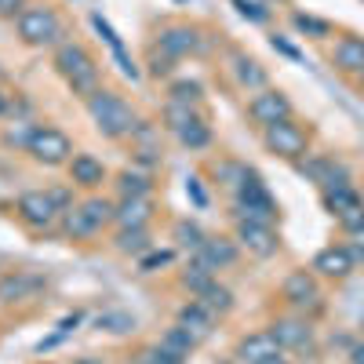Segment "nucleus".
Returning <instances> with one entry per match:
<instances>
[{"label":"nucleus","mask_w":364,"mask_h":364,"mask_svg":"<svg viewBox=\"0 0 364 364\" xmlns=\"http://www.w3.org/2000/svg\"><path fill=\"white\" fill-rule=\"evenodd\" d=\"M84 106H87V117L95 120V128H99L106 139H128V135H135V128H139L135 109L120 99V95L106 91V87H99L95 95H87Z\"/></svg>","instance_id":"1"},{"label":"nucleus","mask_w":364,"mask_h":364,"mask_svg":"<svg viewBox=\"0 0 364 364\" xmlns=\"http://www.w3.org/2000/svg\"><path fill=\"white\" fill-rule=\"evenodd\" d=\"M55 70L80 99L99 91V66H95V58L87 55V48L77 44V41H66V44L55 48Z\"/></svg>","instance_id":"2"},{"label":"nucleus","mask_w":364,"mask_h":364,"mask_svg":"<svg viewBox=\"0 0 364 364\" xmlns=\"http://www.w3.org/2000/svg\"><path fill=\"white\" fill-rule=\"evenodd\" d=\"M18 37H22V44H29V48H58L63 44V18L55 15V8H48V4H29V8H22L18 11Z\"/></svg>","instance_id":"3"},{"label":"nucleus","mask_w":364,"mask_h":364,"mask_svg":"<svg viewBox=\"0 0 364 364\" xmlns=\"http://www.w3.org/2000/svg\"><path fill=\"white\" fill-rule=\"evenodd\" d=\"M262 146L269 149L273 157H281V161H302V157H310V135L306 128H299L295 120H277V124H269L262 128Z\"/></svg>","instance_id":"4"},{"label":"nucleus","mask_w":364,"mask_h":364,"mask_svg":"<svg viewBox=\"0 0 364 364\" xmlns=\"http://www.w3.org/2000/svg\"><path fill=\"white\" fill-rule=\"evenodd\" d=\"M106 223H113V204L102 200V197H91V200L73 204V208L66 211L63 230H66V237H73V240H87V237H95Z\"/></svg>","instance_id":"5"},{"label":"nucleus","mask_w":364,"mask_h":364,"mask_svg":"<svg viewBox=\"0 0 364 364\" xmlns=\"http://www.w3.org/2000/svg\"><path fill=\"white\" fill-rule=\"evenodd\" d=\"M26 154L33 157L37 164H48V168H58V164H70L73 161V142L66 132H58L51 124H37L33 135L26 142Z\"/></svg>","instance_id":"6"},{"label":"nucleus","mask_w":364,"mask_h":364,"mask_svg":"<svg viewBox=\"0 0 364 364\" xmlns=\"http://www.w3.org/2000/svg\"><path fill=\"white\" fill-rule=\"evenodd\" d=\"M237 219H248V223H262L273 226L277 223V200L269 197V190L255 175L245 178V186L237 190Z\"/></svg>","instance_id":"7"},{"label":"nucleus","mask_w":364,"mask_h":364,"mask_svg":"<svg viewBox=\"0 0 364 364\" xmlns=\"http://www.w3.org/2000/svg\"><path fill=\"white\" fill-rule=\"evenodd\" d=\"M324 204H328V211L336 215V223L346 233L364 226V197L353 186H331V190H324Z\"/></svg>","instance_id":"8"},{"label":"nucleus","mask_w":364,"mask_h":364,"mask_svg":"<svg viewBox=\"0 0 364 364\" xmlns=\"http://www.w3.org/2000/svg\"><path fill=\"white\" fill-rule=\"evenodd\" d=\"M15 211H18V219H22L26 226H33V230H48L58 215H63V211L55 208V200H51L48 190H26V193L18 197Z\"/></svg>","instance_id":"9"},{"label":"nucleus","mask_w":364,"mask_h":364,"mask_svg":"<svg viewBox=\"0 0 364 364\" xmlns=\"http://www.w3.org/2000/svg\"><path fill=\"white\" fill-rule=\"evenodd\" d=\"M248 113H252L255 124L269 128V124H277V120H288V117H291V102H288L284 91H277V87H262L259 95L248 102Z\"/></svg>","instance_id":"10"},{"label":"nucleus","mask_w":364,"mask_h":364,"mask_svg":"<svg viewBox=\"0 0 364 364\" xmlns=\"http://www.w3.org/2000/svg\"><path fill=\"white\" fill-rule=\"evenodd\" d=\"M237 245H240V248H248V252L259 255V259H269V255H277L281 240H277V233H273V226L237 219Z\"/></svg>","instance_id":"11"},{"label":"nucleus","mask_w":364,"mask_h":364,"mask_svg":"<svg viewBox=\"0 0 364 364\" xmlns=\"http://www.w3.org/2000/svg\"><path fill=\"white\" fill-rule=\"evenodd\" d=\"M281 295L288 306H299V310H306V306H317V299H321V288H317V277H314V269H291L284 284H281Z\"/></svg>","instance_id":"12"},{"label":"nucleus","mask_w":364,"mask_h":364,"mask_svg":"<svg viewBox=\"0 0 364 364\" xmlns=\"http://www.w3.org/2000/svg\"><path fill=\"white\" fill-rule=\"evenodd\" d=\"M41 288H44V281L37 273H26V269L4 273V277H0V302H4V306H11V302H29V299L41 295Z\"/></svg>","instance_id":"13"},{"label":"nucleus","mask_w":364,"mask_h":364,"mask_svg":"<svg viewBox=\"0 0 364 364\" xmlns=\"http://www.w3.org/2000/svg\"><path fill=\"white\" fill-rule=\"evenodd\" d=\"M157 48L168 58H186V55L200 51V37H197L193 26H164L161 37H157Z\"/></svg>","instance_id":"14"},{"label":"nucleus","mask_w":364,"mask_h":364,"mask_svg":"<svg viewBox=\"0 0 364 364\" xmlns=\"http://www.w3.org/2000/svg\"><path fill=\"white\" fill-rule=\"evenodd\" d=\"M193 262H200L204 269H226V266H233L237 262V240H230V237H208L204 245L193 252Z\"/></svg>","instance_id":"15"},{"label":"nucleus","mask_w":364,"mask_h":364,"mask_svg":"<svg viewBox=\"0 0 364 364\" xmlns=\"http://www.w3.org/2000/svg\"><path fill=\"white\" fill-rule=\"evenodd\" d=\"M353 266H357V259L350 255V248L346 245H331V248H324V252H317V259H314V273H321V277H331V281H343V277H350L353 273Z\"/></svg>","instance_id":"16"},{"label":"nucleus","mask_w":364,"mask_h":364,"mask_svg":"<svg viewBox=\"0 0 364 364\" xmlns=\"http://www.w3.org/2000/svg\"><path fill=\"white\" fill-rule=\"evenodd\" d=\"M215 321H219V314H211V310L204 306V302H197V299H193V302H186V306L178 310V328H186L197 343L211 336Z\"/></svg>","instance_id":"17"},{"label":"nucleus","mask_w":364,"mask_h":364,"mask_svg":"<svg viewBox=\"0 0 364 364\" xmlns=\"http://www.w3.org/2000/svg\"><path fill=\"white\" fill-rule=\"evenodd\" d=\"M269 336L277 339L281 350H299V346H306L310 336H314V328L306 321H299V317H281V321H273L269 324Z\"/></svg>","instance_id":"18"},{"label":"nucleus","mask_w":364,"mask_h":364,"mask_svg":"<svg viewBox=\"0 0 364 364\" xmlns=\"http://www.w3.org/2000/svg\"><path fill=\"white\" fill-rule=\"evenodd\" d=\"M70 182L73 186H84V190H95L106 182V168L99 157H91V154H73L70 161Z\"/></svg>","instance_id":"19"},{"label":"nucleus","mask_w":364,"mask_h":364,"mask_svg":"<svg viewBox=\"0 0 364 364\" xmlns=\"http://www.w3.org/2000/svg\"><path fill=\"white\" fill-rule=\"evenodd\" d=\"M277 353H281V346H277V339L269 336V328L266 331H252V336L240 339V346H237V357L245 364H262V360L277 357Z\"/></svg>","instance_id":"20"},{"label":"nucleus","mask_w":364,"mask_h":364,"mask_svg":"<svg viewBox=\"0 0 364 364\" xmlns=\"http://www.w3.org/2000/svg\"><path fill=\"white\" fill-rule=\"evenodd\" d=\"M149 215H154V200H149V197H120V204L113 208V223H117L120 230L146 226Z\"/></svg>","instance_id":"21"},{"label":"nucleus","mask_w":364,"mask_h":364,"mask_svg":"<svg viewBox=\"0 0 364 364\" xmlns=\"http://www.w3.org/2000/svg\"><path fill=\"white\" fill-rule=\"evenodd\" d=\"M331 63H336V70L357 77L364 70V37H339L336 51H331Z\"/></svg>","instance_id":"22"},{"label":"nucleus","mask_w":364,"mask_h":364,"mask_svg":"<svg viewBox=\"0 0 364 364\" xmlns=\"http://www.w3.org/2000/svg\"><path fill=\"white\" fill-rule=\"evenodd\" d=\"M91 26L99 29V37L109 44V51H113V58H117V66H120V73H124L128 80H139V66L128 58V51H124V44H120V37L113 33V26L102 18V15H91Z\"/></svg>","instance_id":"23"},{"label":"nucleus","mask_w":364,"mask_h":364,"mask_svg":"<svg viewBox=\"0 0 364 364\" xmlns=\"http://www.w3.org/2000/svg\"><path fill=\"white\" fill-rule=\"evenodd\" d=\"M230 63H233V77H237V84H240V87H248V91H262V87H266V80H269V77H266V70L255 63V58L233 51Z\"/></svg>","instance_id":"24"},{"label":"nucleus","mask_w":364,"mask_h":364,"mask_svg":"<svg viewBox=\"0 0 364 364\" xmlns=\"http://www.w3.org/2000/svg\"><path fill=\"white\" fill-rule=\"evenodd\" d=\"M197 302H204V306H208L211 314H219V317H223V314H230V310H233V291H230V288H223L219 281H211V284L197 295Z\"/></svg>","instance_id":"25"},{"label":"nucleus","mask_w":364,"mask_h":364,"mask_svg":"<svg viewBox=\"0 0 364 364\" xmlns=\"http://www.w3.org/2000/svg\"><path fill=\"white\" fill-rule=\"evenodd\" d=\"M117 190H120V197H149V190H154V178H149L146 171H120Z\"/></svg>","instance_id":"26"},{"label":"nucleus","mask_w":364,"mask_h":364,"mask_svg":"<svg viewBox=\"0 0 364 364\" xmlns=\"http://www.w3.org/2000/svg\"><path fill=\"white\" fill-rule=\"evenodd\" d=\"M117 252H124V255H142V252H149V233H146V226L120 230V233H117Z\"/></svg>","instance_id":"27"},{"label":"nucleus","mask_w":364,"mask_h":364,"mask_svg":"<svg viewBox=\"0 0 364 364\" xmlns=\"http://www.w3.org/2000/svg\"><path fill=\"white\" fill-rule=\"evenodd\" d=\"M175 135H178V142H182V146H190V149H204V146L211 142V128L204 124L200 117H193L190 124H182Z\"/></svg>","instance_id":"28"},{"label":"nucleus","mask_w":364,"mask_h":364,"mask_svg":"<svg viewBox=\"0 0 364 364\" xmlns=\"http://www.w3.org/2000/svg\"><path fill=\"white\" fill-rule=\"evenodd\" d=\"M291 22H295V29H299V33H306V37H314V41H324V37H331V22H324V18H317V15L295 11V15H291Z\"/></svg>","instance_id":"29"},{"label":"nucleus","mask_w":364,"mask_h":364,"mask_svg":"<svg viewBox=\"0 0 364 364\" xmlns=\"http://www.w3.org/2000/svg\"><path fill=\"white\" fill-rule=\"evenodd\" d=\"M161 346H168V350H171L175 357H182V360H186V357L193 353V346H197V339L190 336V331H186V328H178V324H175V328L168 331V336L161 339Z\"/></svg>","instance_id":"30"},{"label":"nucleus","mask_w":364,"mask_h":364,"mask_svg":"<svg viewBox=\"0 0 364 364\" xmlns=\"http://www.w3.org/2000/svg\"><path fill=\"white\" fill-rule=\"evenodd\" d=\"M211 281H215V273H211V269H204L200 262H190L186 269H182V288H190L193 295H200Z\"/></svg>","instance_id":"31"},{"label":"nucleus","mask_w":364,"mask_h":364,"mask_svg":"<svg viewBox=\"0 0 364 364\" xmlns=\"http://www.w3.org/2000/svg\"><path fill=\"white\" fill-rule=\"evenodd\" d=\"M248 175H252V171H248L245 164H233V161H223V164H219V178H223V186H226V190H233V193H237L240 186H245V178H248Z\"/></svg>","instance_id":"32"},{"label":"nucleus","mask_w":364,"mask_h":364,"mask_svg":"<svg viewBox=\"0 0 364 364\" xmlns=\"http://www.w3.org/2000/svg\"><path fill=\"white\" fill-rule=\"evenodd\" d=\"M197 113H193V106H186V102H171L168 99V109H164V124L171 128V132H178L182 124H190Z\"/></svg>","instance_id":"33"},{"label":"nucleus","mask_w":364,"mask_h":364,"mask_svg":"<svg viewBox=\"0 0 364 364\" xmlns=\"http://www.w3.org/2000/svg\"><path fill=\"white\" fill-rule=\"evenodd\" d=\"M175 237H178V245H182V248H190V255H193V252L204 245V240H208V237L200 233V226H197V223H178V226H175Z\"/></svg>","instance_id":"34"},{"label":"nucleus","mask_w":364,"mask_h":364,"mask_svg":"<svg viewBox=\"0 0 364 364\" xmlns=\"http://www.w3.org/2000/svg\"><path fill=\"white\" fill-rule=\"evenodd\" d=\"M233 8H237L240 18H248V22H255V26H262V22L269 18V8L259 4V0H233Z\"/></svg>","instance_id":"35"},{"label":"nucleus","mask_w":364,"mask_h":364,"mask_svg":"<svg viewBox=\"0 0 364 364\" xmlns=\"http://www.w3.org/2000/svg\"><path fill=\"white\" fill-rule=\"evenodd\" d=\"M197 99H200V84H193V80H178V84H171V102L197 106Z\"/></svg>","instance_id":"36"},{"label":"nucleus","mask_w":364,"mask_h":364,"mask_svg":"<svg viewBox=\"0 0 364 364\" xmlns=\"http://www.w3.org/2000/svg\"><path fill=\"white\" fill-rule=\"evenodd\" d=\"M142 364H182V357H175L168 346H149V350H142Z\"/></svg>","instance_id":"37"},{"label":"nucleus","mask_w":364,"mask_h":364,"mask_svg":"<svg viewBox=\"0 0 364 364\" xmlns=\"http://www.w3.org/2000/svg\"><path fill=\"white\" fill-rule=\"evenodd\" d=\"M99 328H109V331H132L135 328V321L128 317V314H106V317H99Z\"/></svg>","instance_id":"38"},{"label":"nucleus","mask_w":364,"mask_h":364,"mask_svg":"<svg viewBox=\"0 0 364 364\" xmlns=\"http://www.w3.org/2000/svg\"><path fill=\"white\" fill-rule=\"evenodd\" d=\"M171 63H175V58H168V55L157 48L154 58H149V73H154V77H168V73H171Z\"/></svg>","instance_id":"39"},{"label":"nucleus","mask_w":364,"mask_h":364,"mask_svg":"<svg viewBox=\"0 0 364 364\" xmlns=\"http://www.w3.org/2000/svg\"><path fill=\"white\" fill-rule=\"evenodd\" d=\"M168 262H171V252H154V255H142V259H139L142 273H154L157 266H168Z\"/></svg>","instance_id":"40"},{"label":"nucleus","mask_w":364,"mask_h":364,"mask_svg":"<svg viewBox=\"0 0 364 364\" xmlns=\"http://www.w3.org/2000/svg\"><path fill=\"white\" fill-rule=\"evenodd\" d=\"M346 237H350V245H346V248H350V255H353L357 262H364V226H360V230H353V233H346Z\"/></svg>","instance_id":"41"},{"label":"nucleus","mask_w":364,"mask_h":364,"mask_svg":"<svg viewBox=\"0 0 364 364\" xmlns=\"http://www.w3.org/2000/svg\"><path fill=\"white\" fill-rule=\"evenodd\" d=\"M186 193L193 197V204H197V208H208V193L200 190V178H190V182H186Z\"/></svg>","instance_id":"42"},{"label":"nucleus","mask_w":364,"mask_h":364,"mask_svg":"<svg viewBox=\"0 0 364 364\" xmlns=\"http://www.w3.org/2000/svg\"><path fill=\"white\" fill-rule=\"evenodd\" d=\"M269 44H273V48H277L281 55H288V58H291V63H299V58H302V55H299V48H291V44H288L284 37H277V33H273V41H269Z\"/></svg>","instance_id":"43"},{"label":"nucleus","mask_w":364,"mask_h":364,"mask_svg":"<svg viewBox=\"0 0 364 364\" xmlns=\"http://www.w3.org/2000/svg\"><path fill=\"white\" fill-rule=\"evenodd\" d=\"M48 193H51V200H55V208H58V211H63V215H66V211L73 208V204H70V190H48Z\"/></svg>","instance_id":"44"},{"label":"nucleus","mask_w":364,"mask_h":364,"mask_svg":"<svg viewBox=\"0 0 364 364\" xmlns=\"http://www.w3.org/2000/svg\"><path fill=\"white\" fill-rule=\"evenodd\" d=\"M22 0H0V18H18Z\"/></svg>","instance_id":"45"},{"label":"nucleus","mask_w":364,"mask_h":364,"mask_svg":"<svg viewBox=\"0 0 364 364\" xmlns=\"http://www.w3.org/2000/svg\"><path fill=\"white\" fill-rule=\"evenodd\" d=\"M350 364H364V343H357V346L350 350Z\"/></svg>","instance_id":"46"},{"label":"nucleus","mask_w":364,"mask_h":364,"mask_svg":"<svg viewBox=\"0 0 364 364\" xmlns=\"http://www.w3.org/2000/svg\"><path fill=\"white\" fill-rule=\"evenodd\" d=\"M4 113H8V95L0 91V117H4Z\"/></svg>","instance_id":"47"},{"label":"nucleus","mask_w":364,"mask_h":364,"mask_svg":"<svg viewBox=\"0 0 364 364\" xmlns=\"http://www.w3.org/2000/svg\"><path fill=\"white\" fill-rule=\"evenodd\" d=\"M262 364H288V357H281V353H277V357H269V360H262Z\"/></svg>","instance_id":"48"},{"label":"nucleus","mask_w":364,"mask_h":364,"mask_svg":"<svg viewBox=\"0 0 364 364\" xmlns=\"http://www.w3.org/2000/svg\"><path fill=\"white\" fill-rule=\"evenodd\" d=\"M353 80H357V91H360V95H364V70H360V73H357Z\"/></svg>","instance_id":"49"},{"label":"nucleus","mask_w":364,"mask_h":364,"mask_svg":"<svg viewBox=\"0 0 364 364\" xmlns=\"http://www.w3.org/2000/svg\"><path fill=\"white\" fill-rule=\"evenodd\" d=\"M80 364H99V360H80Z\"/></svg>","instance_id":"50"},{"label":"nucleus","mask_w":364,"mask_h":364,"mask_svg":"<svg viewBox=\"0 0 364 364\" xmlns=\"http://www.w3.org/2000/svg\"><path fill=\"white\" fill-rule=\"evenodd\" d=\"M259 4H269V0H259Z\"/></svg>","instance_id":"51"}]
</instances>
